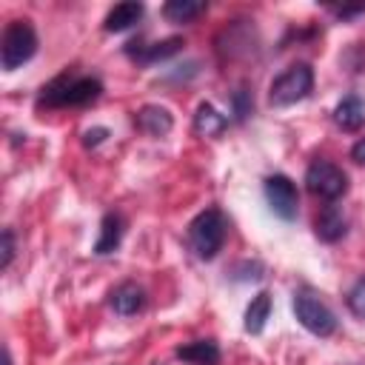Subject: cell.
I'll use <instances>...</instances> for the list:
<instances>
[{
  "label": "cell",
  "instance_id": "obj_7",
  "mask_svg": "<svg viewBox=\"0 0 365 365\" xmlns=\"http://www.w3.org/2000/svg\"><path fill=\"white\" fill-rule=\"evenodd\" d=\"M265 200L271 205V211L279 217V220H294L297 217V208H299V194H297V185L285 177V174H271L265 180Z\"/></svg>",
  "mask_w": 365,
  "mask_h": 365
},
{
  "label": "cell",
  "instance_id": "obj_21",
  "mask_svg": "<svg viewBox=\"0 0 365 365\" xmlns=\"http://www.w3.org/2000/svg\"><path fill=\"white\" fill-rule=\"evenodd\" d=\"M231 100H234V114H237V120H245V117L251 114V108H254V100H251V94H248L245 88H237Z\"/></svg>",
  "mask_w": 365,
  "mask_h": 365
},
{
  "label": "cell",
  "instance_id": "obj_6",
  "mask_svg": "<svg viewBox=\"0 0 365 365\" xmlns=\"http://www.w3.org/2000/svg\"><path fill=\"white\" fill-rule=\"evenodd\" d=\"M294 314L299 319V325L305 331H311L314 336H331L336 331V317L334 311L311 291H297L294 294Z\"/></svg>",
  "mask_w": 365,
  "mask_h": 365
},
{
  "label": "cell",
  "instance_id": "obj_19",
  "mask_svg": "<svg viewBox=\"0 0 365 365\" xmlns=\"http://www.w3.org/2000/svg\"><path fill=\"white\" fill-rule=\"evenodd\" d=\"M345 302H348V311H351L356 319H365V277H359V279L351 285Z\"/></svg>",
  "mask_w": 365,
  "mask_h": 365
},
{
  "label": "cell",
  "instance_id": "obj_18",
  "mask_svg": "<svg viewBox=\"0 0 365 365\" xmlns=\"http://www.w3.org/2000/svg\"><path fill=\"white\" fill-rule=\"evenodd\" d=\"M202 11H205V3H197V0H168L163 6V14L171 23H191Z\"/></svg>",
  "mask_w": 365,
  "mask_h": 365
},
{
  "label": "cell",
  "instance_id": "obj_13",
  "mask_svg": "<svg viewBox=\"0 0 365 365\" xmlns=\"http://www.w3.org/2000/svg\"><path fill=\"white\" fill-rule=\"evenodd\" d=\"M314 231H317V237H319L322 242H336V240H342V237H345V217H342V211H339L336 205H325L322 214H319L317 222H314Z\"/></svg>",
  "mask_w": 365,
  "mask_h": 365
},
{
  "label": "cell",
  "instance_id": "obj_4",
  "mask_svg": "<svg viewBox=\"0 0 365 365\" xmlns=\"http://www.w3.org/2000/svg\"><path fill=\"white\" fill-rule=\"evenodd\" d=\"M314 88V68L308 63H294L288 66L279 77H274L271 88H268V103L282 108V106H294L299 100H305Z\"/></svg>",
  "mask_w": 365,
  "mask_h": 365
},
{
  "label": "cell",
  "instance_id": "obj_17",
  "mask_svg": "<svg viewBox=\"0 0 365 365\" xmlns=\"http://www.w3.org/2000/svg\"><path fill=\"white\" fill-rule=\"evenodd\" d=\"M182 48V37H168V40H163V43H154V46H143V48H137V51H128L137 63H143V66H151V63H160V60H165V57H171V54H177Z\"/></svg>",
  "mask_w": 365,
  "mask_h": 365
},
{
  "label": "cell",
  "instance_id": "obj_16",
  "mask_svg": "<svg viewBox=\"0 0 365 365\" xmlns=\"http://www.w3.org/2000/svg\"><path fill=\"white\" fill-rule=\"evenodd\" d=\"M268 317H271V294H268V291H259V294L248 302V308H245V322H242V325H245L248 334H262Z\"/></svg>",
  "mask_w": 365,
  "mask_h": 365
},
{
  "label": "cell",
  "instance_id": "obj_9",
  "mask_svg": "<svg viewBox=\"0 0 365 365\" xmlns=\"http://www.w3.org/2000/svg\"><path fill=\"white\" fill-rule=\"evenodd\" d=\"M134 123H137V128L145 131L148 137H165V134L174 128V120H171L168 108H163V106H143V108L137 111Z\"/></svg>",
  "mask_w": 365,
  "mask_h": 365
},
{
  "label": "cell",
  "instance_id": "obj_11",
  "mask_svg": "<svg viewBox=\"0 0 365 365\" xmlns=\"http://www.w3.org/2000/svg\"><path fill=\"white\" fill-rule=\"evenodd\" d=\"M143 11H145V6H143V3H137V0L117 3V6L106 14L103 29H106V31H125V29H131V26L143 17Z\"/></svg>",
  "mask_w": 365,
  "mask_h": 365
},
{
  "label": "cell",
  "instance_id": "obj_14",
  "mask_svg": "<svg viewBox=\"0 0 365 365\" xmlns=\"http://www.w3.org/2000/svg\"><path fill=\"white\" fill-rule=\"evenodd\" d=\"M225 125H228L225 114H220L211 103H200L197 106V111H194V131L200 137H220L225 131Z\"/></svg>",
  "mask_w": 365,
  "mask_h": 365
},
{
  "label": "cell",
  "instance_id": "obj_15",
  "mask_svg": "<svg viewBox=\"0 0 365 365\" xmlns=\"http://www.w3.org/2000/svg\"><path fill=\"white\" fill-rule=\"evenodd\" d=\"M123 240V217L120 214H106L100 222V237L94 242V254H111L117 251Z\"/></svg>",
  "mask_w": 365,
  "mask_h": 365
},
{
  "label": "cell",
  "instance_id": "obj_24",
  "mask_svg": "<svg viewBox=\"0 0 365 365\" xmlns=\"http://www.w3.org/2000/svg\"><path fill=\"white\" fill-rule=\"evenodd\" d=\"M3 365H14V362H11V351H9V345H3Z\"/></svg>",
  "mask_w": 365,
  "mask_h": 365
},
{
  "label": "cell",
  "instance_id": "obj_10",
  "mask_svg": "<svg viewBox=\"0 0 365 365\" xmlns=\"http://www.w3.org/2000/svg\"><path fill=\"white\" fill-rule=\"evenodd\" d=\"M334 123L342 131H359L362 123H365V103H362V97H356V94L342 97L336 103V108H334Z\"/></svg>",
  "mask_w": 365,
  "mask_h": 365
},
{
  "label": "cell",
  "instance_id": "obj_3",
  "mask_svg": "<svg viewBox=\"0 0 365 365\" xmlns=\"http://www.w3.org/2000/svg\"><path fill=\"white\" fill-rule=\"evenodd\" d=\"M37 51V34L31 29L29 20H11L3 29V40H0V60H3V71H14L23 63H29Z\"/></svg>",
  "mask_w": 365,
  "mask_h": 365
},
{
  "label": "cell",
  "instance_id": "obj_1",
  "mask_svg": "<svg viewBox=\"0 0 365 365\" xmlns=\"http://www.w3.org/2000/svg\"><path fill=\"white\" fill-rule=\"evenodd\" d=\"M103 94V83L94 74H80V71H63L51 83L40 88L37 106L40 108H74V106H88Z\"/></svg>",
  "mask_w": 365,
  "mask_h": 365
},
{
  "label": "cell",
  "instance_id": "obj_20",
  "mask_svg": "<svg viewBox=\"0 0 365 365\" xmlns=\"http://www.w3.org/2000/svg\"><path fill=\"white\" fill-rule=\"evenodd\" d=\"M11 259H14V234H11V228H3V234H0V271H9Z\"/></svg>",
  "mask_w": 365,
  "mask_h": 365
},
{
  "label": "cell",
  "instance_id": "obj_22",
  "mask_svg": "<svg viewBox=\"0 0 365 365\" xmlns=\"http://www.w3.org/2000/svg\"><path fill=\"white\" fill-rule=\"evenodd\" d=\"M106 137H108V128H88L86 137H83V145H86V148H94V145H100Z\"/></svg>",
  "mask_w": 365,
  "mask_h": 365
},
{
  "label": "cell",
  "instance_id": "obj_2",
  "mask_svg": "<svg viewBox=\"0 0 365 365\" xmlns=\"http://www.w3.org/2000/svg\"><path fill=\"white\" fill-rule=\"evenodd\" d=\"M225 231H228V222H225L222 211L220 208H205V211H200L191 220V225H188V242H191V248H194V254L200 259H214L222 251Z\"/></svg>",
  "mask_w": 365,
  "mask_h": 365
},
{
  "label": "cell",
  "instance_id": "obj_8",
  "mask_svg": "<svg viewBox=\"0 0 365 365\" xmlns=\"http://www.w3.org/2000/svg\"><path fill=\"white\" fill-rule=\"evenodd\" d=\"M111 308L120 317H134V314H140L145 308V291L137 282H120L111 291Z\"/></svg>",
  "mask_w": 365,
  "mask_h": 365
},
{
  "label": "cell",
  "instance_id": "obj_12",
  "mask_svg": "<svg viewBox=\"0 0 365 365\" xmlns=\"http://www.w3.org/2000/svg\"><path fill=\"white\" fill-rule=\"evenodd\" d=\"M177 356L188 365H217L220 362V348H217L214 339H194L188 345H180Z\"/></svg>",
  "mask_w": 365,
  "mask_h": 365
},
{
  "label": "cell",
  "instance_id": "obj_5",
  "mask_svg": "<svg viewBox=\"0 0 365 365\" xmlns=\"http://www.w3.org/2000/svg\"><path fill=\"white\" fill-rule=\"evenodd\" d=\"M305 188L325 202H336L348 191V174L331 160H314L305 171Z\"/></svg>",
  "mask_w": 365,
  "mask_h": 365
},
{
  "label": "cell",
  "instance_id": "obj_23",
  "mask_svg": "<svg viewBox=\"0 0 365 365\" xmlns=\"http://www.w3.org/2000/svg\"><path fill=\"white\" fill-rule=\"evenodd\" d=\"M351 160H356V163L365 165V137H362L359 143H354V148H351Z\"/></svg>",
  "mask_w": 365,
  "mask_h": 365
}]
</instances>
